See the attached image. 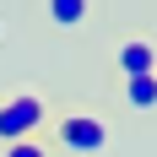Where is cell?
I'll return each mask as SVG.
<instances>
[{
  "instance_id": "obj_1",
  "label": "cell",
  "mask_w": 157,
  "mask_h": 157,
  "mask_svg": "<svg viewBox=\"0 0 157 157\" xmlns=\"http://www.w3.org/2000/svg\"><path fill=\"white\" fill-rule=\"evenodd\" d=\"M44 98L38 92H16L0 103V146H16V141H38L44 130Z\"/></svg>"
},
{
  "instance_id": "obj_2",
  "label": "cell",
  "mask_w": 157,
  "mask_h": 157,
  "mask_svg": "<svg viewBox=\"0 0 157 157\" xmlns=\"http://www.w3.org/2000/svg\"><path fill=\"white\" fill-rule=\"evenodd\" d=\"M54 136H60V146H65V152H87V157L109 146V125H103L98 114H65Z\"/></svg>"
},
{
  "instance_id": "obj_3",
  "label": "cell",
  "mask_w": 157,
  "mask_h": 157,
  "mask_svg": "<svg viewBox=\"0 0 157 157\" xmlns=\"http://www.w3.org/2000/svg\"><path fill=\"white\" fill-rule=\"evenodd\" d=\"M114 71H119V81L157 76V38H125V44L114 49Z\"/></svg>"
},
{
  "instance_id": "obj_4",
  "label": "cell",
  "mask_w": 157,
  "mask_h": 157,
  "mask_svg": "<svg viewBox=\"0 0 157 157\" xmlns=\"http://www.w3.org/2000/svg\"><path fill=\"white\" fill-rule=\"evenodd\" d=\"M125 87V109L130 114H157V76H130Z\"/></svg>"
},
{
  "instance_id": "obj_5",
  "label": "cell",
  "mask_w": 157,
  "mask_h": 157,
  "mask_svg": "<svg viewBox=\"0 0 157 157\" xmlns=\"http://www.w3.org/2000/svg\"><path fill=\"white\" fill-rule=\"evenodd\" d=\"M49 22L54 27H81L87 22V0H49Z\"/></svg>"
},
{
  "instance_id": "obj_6",
  "label": "cell",
  "mask_w": 157,
  "mask_h": 157,
  "mask_svg": "<svg viewBox=\"0 0 157 157\" xmlns=\"http://www.w3.org/2000/svg\"><path fill=\"white\" fill-rule=\"evenodd\" d=\"M6 157H49V146L44 141H16V146H6Z\"/></svg>"
}]
</instances>
